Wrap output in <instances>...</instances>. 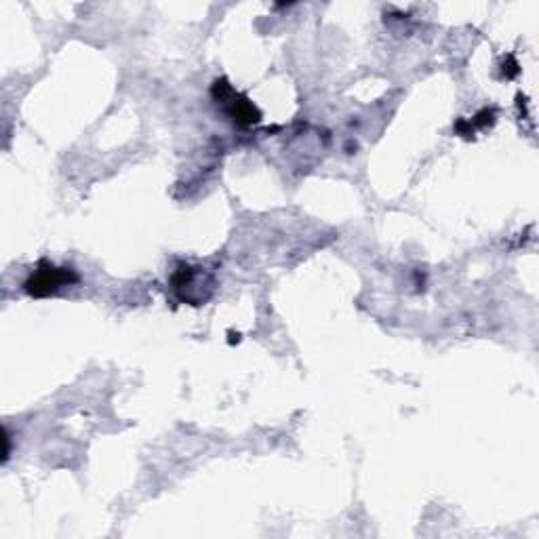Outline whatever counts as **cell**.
Here are the masks:
<instances>
[{"label":"cell","mask_w":539,"mask_h":539,"mask_svg":"<svg viewBox=\"0 0 539 539\" xmlns=\"http://www.w3.org/2000/svg\"><path fill=\"white\" fill-rule=\"evenodd\" d=\"M211 95L217 104H222L226 108V114L232 118L236 125L251 127L262 121V112H259L253 102L241 93H236L234 87L226 81V78H219L213 83Z\"/></svg>","instance_id":"cell-1"},{"label":"cell","mask_w":539,"mask_h":539,"mask_svg":"<svg viewBox=\"0 0 539 539\" xmlns=\"http://www.w3.org/2000/svg\"><path fill=\"white\" fill-rule=\"evenodd\" d=\"M76 281H78V274L72 268H57L43 259V262L38 264V268L30 274L28 281L24 283V289L32 297H47Z\"/></svg>","instance_id":"cell-2"}]
</instances>
